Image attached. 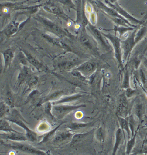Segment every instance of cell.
Returning a JSON list of instances; mask_svg holds the SVG:
<instances>
[{
    "label": "cell",
    "instance_id": "cell-7",
    "mask_svg": "<svg viewBox=\"0 0 147 155\" xmlns=\"http://www.w3.org/2000/svg\"><path fill=\"white\" fill-rule=\"evenodd\" d=\"M104 3L108 6H109L110 7H111L112 8L115 9L120 15H121L125 19L128 20L131 23H132L135 26L142 25L143 24V20H138L134 17H133L132 15H131L125 9H123L117 2L113 3L110 2L108 0H105Z\"/></svg>",
    "mask_w": 147,
    "mask_h": 155
},
{
    "label": "cell",
    "instance_id": "cell-20",
    "mask_svg": "<svg viewBox=\"0 0 147 155\" xmlns=\"http://www.w3.org/2000/svg\"><path fill=\"white\" fill-rule=\"evenodd\" d=\"M64 95V91L63 90H60V91H55L54 92L52 93L51 94L44 97V98H43L39 103H38V106H41L42 104H45L46 103L48 102V101H57L58 100H60L63 95Z\"/></svg>",
    "mask_w": 147,
    "mask_h": 155
},
{
    "label": "cell",
    "instance_id": "cell-9",
    "mask_svg": "<svg viewBox=\"0 0 147 155\" xmlns=\"http://www.w3.org/2000/svg\"><path fill=\"white\" fill-rule=\"evenodd\" d=\"M87 29L89 31L92 37L94 38V40L97 42V45L101 46L106 51H108L110 50V47L105 40L106 38L103 35L102 32H101L97 28H96L94 25L89 23L88 26L87 27Z\"/></svg>",
    "mask_w": 147,
    "mask_h": 155
},
{
    "label": "cell",
    "instance_id": "cell-42",
    "mask_svg": "<svg viewBox=\"0 0 147 155\" xmlns=\"http://www.w3.org/2000/svg\"><path fill=\"white\" fill-rule=\"evenodd\" d=\"M135 92L136 91L135 90L132 89L131 87H129L126 89V96L127 97V98H131L135 94Z\"/></svg>",
    "mask_w": 147,
    "mask_h": 155
},
{
    "label": "cell",
    "instance_id": "cell-44",
    "mask_svg": "<svg viewBox=\"0 0 147 155\" xmlns=\"http://www.w3.org/2000/svg\"><path fill=\"white\" fill-rule=\"evenodd\" d=\"M142 62H143V65L147 68V59L146 58H143Z\"/></svg>",
    "mask_w": 147,
    "mask_h": 155
},
{
    "label": "cell",
    "instance_id": "cell-49",
    "mask_svg": "<svg viewBox=\"0 0 147 155\" xmlns=\"http://www.w3.org/2000/svg\"><path fill=\"white\" fill-rule=\"evenodd\" d=\"M94 1H95V0H94Z\"/></svg>",
    "mask_w": 147,
    "mask_h": 155
},
{
    "label": "cell",
    "instance_id": "cell-17",
    "mask_svg": "<svg viewBox=\"0 0 147 155\" xmlns=\"http://www.w3.org/2000/svg\"><path fill=\"white\" fill-rule=\"evenodd\" d=\"M129 111V104L127 100V97L125 94H123L120 100L119 105L118 107L117 114L118 116L122 117H126L128 115Z\"/></svg>",
    "mask_w": 147,
    "mask_h": 155
},
{
    "label": "cell",
    "instance_id": "cell-28",
    "mask_svg": "<svg viewBox=\"0 0 147 155\" xmlns=\"http://www.w3.org/2000/svg\"><path fill=\"white\" fill-rule=\"evenodd\" d=\"M117 118H118V120L120 123L121 128L123 130H125L127 132L128 137H130V134L131 133V131L130 130L128 120H127L125 117H120V116H118V115H117Z\"/></svg>",
    "mask_w": 147,
    "mask_h": 155
},
{
    "label": "cell",
    "instance_id": "cell-24",
    "mask_svg": "<svg viewBox=\"0 0 147 155\" xmlns=\"http://www.w3.org/2000/svg\"><path fill=\"white\" fill-rule=\"evenodd\" d=\"M91 131H88L86 133H77L73 135V137L70 140V146L74 145L78 143L82 142L88 137V136L91 134Z\"/></svg>",
    "mask_w": 147,
    "mask_h": 155
},
{
    "label": "cell",
    "instance_id": "cell-34",
    "mask_svg": "<svg viewBox=\"0 0 147 155\" xmlns=\"http://www.w3.org/2000/svg\"><path fill=\"white\" fill-rule=\"evenodd\" d=\"M44 112L52 120H55V117L52 113V103L50 101H48L45 103Z\"/></svg>",
    "mask_w": 147,
    "mask_h": 155
},
{
    "label": "cell",
    "instance_id": "cell-8",
    "mask_svg": "<svg viewBox=\"0 0 147 155\" xmlns=\"http://www.w3.org/2000/svg\"><path fill=\"white\" fill-rule=\"evenodd\" d=\"M136 32V29H135L129 35V36L124 41H121V48L123 53V63L126 61L129 54H131L132 49L136 45L135 41V35Z\"/></svg>",
    "mask_w": 147,
    "mask_h": 155
},
{
    "label": "cell",
    "instance_id": "cell-21",
    "mask_svg": "<svg viewBox=\"0 0 147 155\" xmlns=\"http://www.w3.org/2000/svg\"><path fill=\"white\" fill-rule=\"evenodd\" d=\"M86 95L85 93H79L70 96H65L64 97L61 98L60 100L55 101L53 103V104H63L65 103H70L73 101H76L80 98H83Z\"/></svg>",
    "mask_w": 147,
    "mask_h": 155
},
{
    "label": "cell",
    "instance_id": "cell-31",
    "mask_svg": "<svg viewBox=\"0 0 147 155\" xmlns=\"http://www.w3.org/2000/svg\"><path fill=\"white\" fill-rule=\"evenodd\" d=\"M38 81H39L38 77L37 76H36L33 74L31 76H30L28 78V80L26 81V83L28 85V90L34 88L36 87V86L38 84Z\"/></svg>",
    "mask_w": 147,
    "mask_h": 155
},
{
    "label": "cell",
    "instance_id": "cell-30",
    "mask_svg": "<svg viewBox=\"0 0 147 155\" xmlns=\"http://www.w3.org/2000/svg\"><path fill=\"white\" fill-rule=\"evenodd\" d=\"M11 108V107L5 101L1 102V104H0V117H1V119L10 114Z\"/></svg>",
    "mask_w": 147,
    "mask_h": 155
},
{
    "label": "cell",
    "instance_id": "cell-48",
    "mask_svg": "<svg viewBox=\"0 0 147 155\" xmlns=\"http://www.w3.org/2000/svg\"><path fill=\"white\" fill-rule=\"evenodd\" d=\"M146 119H147V116H146Z\"/></svg>",
    "mask_w": 147,
    "mask_h": 155
},
{
    "label": "cell",
    "instance_id": "cell-27",
    "mask_svg": "<svg viewBox=\"0 0 147 155\" xmlns=\"http://www.w3.org/2000/svg\"><path fill=\"white\" fill-rule=\"evenodd\" d=\"M5 102L8 104L11 108L14 107V98L11 90L10 89L9 86H7V89L6 90V94L5 95Z\"/></svg>",
    "mask_w": 147,
    "mask_h": 155
},
{
    "label": "cell",
    "instance_id": "cell-6",
    "mask_svg": "<svg viewBox=\"0 0 147 155\" xmlns=\"http://www.w3.org/2000/svg\"><path fill=\"white\" fill-rule=\"evenodd\" d=\"M79 40L81 44L89 50L90 51L93 53L95 56H99V52L97 47V44L93 37H90L88 34L87 29H81Z\"/></svg>",
    "mask_w": 147,
    "mask_h": 155
},
{
    "label": "cell",
    "instance_id": "cell-40",
    "mask_svg": "<svg viewBox=\"0 0 147 155\" xmlns=\"http://www.w3.org/2000/svg\"><path fill=\"white\" fill-rule=\"evenodd\" d=\"M129 73L128 70H126L124 74V79H123V85L122 87L123 89H127L128 88L130 87V81H129Z\"/></svg>",
    "mask_w": 147,
    "mask_h": 155
},
{
    "label": "cell",
    "instance_id": "cell-47",
    "mask_svg": "<svg viewBox=\"0 0 147 155\" xmlns=\"http://www.w3.org/2000/svg\"><path fill=\"white\" fill-rule=\"evenodd\" d=\"M145 143H146V144H147V139L145 140Z\"/></svg>",
    "mask_w": 147,
    "mask_h": 155
},
{
    "label": "cell",
    "instance_id": "cell-19",
    "mask_svg": "<svg viewBox=\"0 0 147 155\" xmlns=\"http://www.w3.org/2000/svg\"><path fill=\"white\" fill-rule=\"evenodd\" d=\"M73 137V134L70 131H64L58 133L56 134L52 139V143H61L64 142L71 140Z\"/></svg>",
    "mask_w": 147,
    "mask_h": 155
},
{
    "label": "cell",
    "instance_id": "cell-10",
    "mask_svg": "<svg viewBox=\"0 0 147 155\" xmlns=\"http://www.w3.org/2000/svg\"><path fill=\"white\" fill-rule=\"evenodd\" d=\"M97 69V63L93 61H88L82 63L75 70L79 71L84 76L88 78L92 76Z\"/></svg>",
    "mask_w": 147,
    "mask_h": 155
},
{
    "label": "cell",
    "instance_id": "cell-46",
    "mask_svg": "<svg viewBox=\"0 0 147 155\" xmlns=\"http://www.w3.org/2000/svg\"><path fill=\"white\" fill-rule=\"evenodd\" d=\"M118 2V0H114V1H113V3H116V2ZM112 3V2H111Z\"/></svg>",
    "mask_w": 147,
    "mask_h": 155
},
{
    "label": "cell",
    "instance_id": "cell-23",
    "mask_svg": "<svg viewBox=\"0 0 147 155\" xmlns=\"http://www.w3.org/2000/svg\"><path fill=\"white\" fill-rule=\"evenodd\" d=\"M123 139H124L123 130L121 128H119L117 129L115 133V142L112 154L115 155L116 154L117 151L119 148L120 145L122 144L123 142Z\"/></svg>",
    "mask_w": 147,
    "mask_h": 155
},
{
    "label": "cell",
    "instance_id": "cell-14",
    "mask_svg": "<svg viewBox=\"0 0 147 155\" xmlns=\"http://www.w3.org/2000/svg\"><path fill=\"white\" fill-rule=\"evenodd\" d=\"M20 23L15 20H12L10 21L5 27V28L1 31V34H4L7 37H11V36L14 35L19 31H20Z\"/></svg>",
    "mask_w": 147,
    "mask_h": 155
},
{
    "label": "cell",
    "instance_id": "cell-22",
    "mask_svg": "<svg viewBox=\"0 0 147 155\" xmlns=\"http://www.w3.org/2000/svg\"><path fill=\"white\" fill-rule=\"evenodd\" d=\"M94 122H72L70 123L67 126V128L70 131H77L81 130L82 128H87V127H91L94 124Z\"/></svg>",
    "mask_w": 147,
    "mask_h": 155
},
{
    "label": "cell",
    "instance_id": "cell-35",
    "mask_svg": "<svg viewBox=\"0 0 147 155\" xmlns=\"http://www.w3.org/2000/svg\"><path fill=\"white\" fill-rule=\"evenodd\" d=\"M57 2L67 9L76 10V5L74 3L72 0H57Z\"/></svg>",
    "mask_w": 147,
    "mask_h": 155
},
{
    "label": "cell",
    "instance_id": "cell-12",
    "mask_svg": "<svg viewBox=\"0 0 147 155\" xmlns=\"http://www.w3.org/2000/svg\"><path fill=\"white\" fill-rule=\"evenodd\" d=\"M1 139L7 140L14 142H24L28 141L26 134H23L18 131L11 132V133H5L2 132Z\"/></svg>",
    "mask_w": 147,
    "mask_h": 155
},
{
    "label": "cell",
    "instance_id": "cell-26",
    "mask_svg": "<svg viewBox=\"0 0 147 155\" xmlns=\"http://www.w3.org/2000/svg\"><path fill=\"white\" fill-rule=\"evenodd\" d=\"M147 33V27L145 25L142 26L138 28V29H136V32L135 35V41L136 44H138L142 38L146 35Z\"/></svg>",
    "mask_w": 147,
    "mask_h": 155
},
{
    "label": "cell",
    "instance_id": "cell-29",
    "mask_svg": "<svg viewBox=\"0 0 147 155\" xmlns=\"http://www.w3.org/2000/svg\"><path fill=\"white\" fill-rule=\"evenodd\" d=\"M136 28L131 27V26H116L114 28V31L118 33L120 37L123 36L126 32L129 31H133Z\"/></svg>",
    "mask_w": 147,
    "mask_h": 155
},
{
    "label": "cell",
    "instance_id": "cell-13",
    "mask_svg": "<svg viewBox=\"0 0 147 155\" xmlns=\"http://www.w3.org/2000/svg\"><path fill=\"white\" fill-rule=\"evenodd\" d=\"M22 51L25 54L29 63L31 64L34 67L36 68V69L38 70V71H49V68L47 67L46 65H44L43 63H42L41 61H39L36 57L32 56L29 52L25 50H22Z\"/></svg>",
    "mask_w": 147,
    "mask_h": 155
},
{
    "label": "cell",
    "instance_id": "cell-18",
    "mask_svg": "<svg viewBox=\"0 0 147 155\" xmlns=\"http://www.w3.org/2000/svg\"><path fill=\"white\" fill-rule=\"evenodd\" d=\"M2 54L3 58V66L4 70H6L11 66L14 57V51L11 48L6 49L2 52Z\"/></svg>",
    "mask_w": 147,
    "mask_h": 155
},
{
    "label": "cell",
    "instance_id": "cell-2",
    "mask_svg": "<svg viewBox=\"0 0 147 155\" xmlns=\"http://www.w3.org/2000/svg\"><path fill=\"white\" fill-rule=\"evenodd\" d=\"M5 119L10 122L14 123L20 127H22L26 132V135L28 141L34 142L38 140V134L26 126L24 119L17 109L12 108L10 114Z\"/></svg>",
    "mask_w": 147,
    "mask_h": 155
},
{
    "label": "cell",
    "instance_id": "cell-5",
    "mask_svg": "<svg viewBox=\"0 0 147 155\" xmlns=\"http://www.w3.org/2000/svg\"><path fill=\"white\" fill-rule=\"evenodd\" d=\"M12 143L11 144L4 143L3 142H1L2 145H4L6 147H10L14 150H17L19 151H21L24 153H26L28 154H37V155H44V154H47V153L45 151H41L40 150L37 149L34 147H33L32 145H30L27 143H22L20 142H16L12 141Z\"/></svg>",
    "mask_w": 147,
    "mask_h": 155
},
{
    "label": "cell",
    "instance_id": "cell-39",
    "mask_svg": "<svg viewBox=\"0 0 147 155\" xmlns=\"http://www.w3.org/2000/svg\"><path fill=\"white\" fill-rule=\"evenodd\" d=\"M18 59H19V61L20 64L22 65L28 66V64H29V63L25 54L22 50L19 52V53L18 54Z\"/></svg>",
    "mask_w": 147,
    "mask_h": 155
},
{
    "label": "cell",
    "instance_id": "cell-41",
    "mask_svg": "<svg viewBox=\"0 0 147 155\" xmlns=\"http://www.w3.org/2000/svg\"><path fill=\"white\" fill-rule=\"evenodd\" d=\"M89 22L93 25H94L96 23L97 21V15L94 11H93L91 13L89 14V16H88Z\"/></svg>",
    "mask_w": 147,
    "mask_h": 155
},
{
    "label": "cell",
    "instance_id": "cell-43",
    "mask_svg": "<svg viewBox=\"0 0 147 155\" xmlns=\"http://www.w3.org/2000/svg\"><path fill=\"white\" fill-rule=\"evenodd\" d=\"M140 151V153H145V154L147 153V145L143 146Z\"/></svg>",
    "mask_w": 147,
    "mask_h": 155
},
{
    "label": "cell",
    "instance_id": "cell-45",
    "mask_svg": "<svg viewBox=\"0 0 147 155\" xmlns=\"http://www.w3.org/2000/svg\"><path fill=\"white\" fill-rule=\"evenodd\" d=\"M88 2L91 3V2H94V0H88Z\"/></svg>",
    "mask_w": 147,
    "mask_h": 155
},
{
    "label": "cell",
    "instance_id": "cell-38",
    "mask_svg": "<svg viewBox=\"0 0 147 155\" xmlns=\"http://www.w3.org/2000/svg\"><path fill=\"white\" fill-rule=\"evenodd\" d=\"M95 137L99 142L102 143L104 142V133L103 128L101 127L96 130L95 132Z\"/></svg>",
    "mask_w": 147,
    "mask_h": 155
},
{
    "label": "cell",
    "instance_id": "cell-1",
    "mask_svg": "<svg viewBox=\"0 0 147 155\" xmlns=\"http://www.w3.org/2000/svg\"><path fill=\"white\" fill-rule=\"evenodd\" d=\"M34 18L39 22L50 33L53 35H55L60 38H63L65 37L70 38H74V35H73L70 34L68 31L66 29L62 28L56 23L51 21L50 20L40 15H37L35 16Z\"/></svg>",
    "mask_w": 147,
    "mask_h": 155
},
{
    "label": "cell",
    "instance_id": "cell-36",
    "mask_svg": "<svg viewBox=\"0 0 147 155\" xmlns=\"http://www.w3.org/2000/svg\"><path fill=\"white\" fill-rule=\"evenodd\" d=\"M135 139H136V133H135V134H134L131 137V138L129 140V141L127 143L126 150V154H129L131 153L132 148H134L135 143Z\"/></svg>",
    "mask_w": 147,
    "mask_h": 155
},
{
    "label": "cell",
    "instance_id": "cell-32",
    "mask_svg": "<svg viewBox=\"0 0 147 155\" xmlns=\"http://www.w3.org/2000/svg\"><path fill=\"white\" fill-rule=\"evenodd\" d=\"M50 125L46 121L41 122L36 128V132L40 133H47L50 130Z\"/></svg>",
    "mask_w": 147,
    "mask_h": 155
},
{
    "label": "cell",
    "instance_id": "cell-4",
    "mask_svg": "<svg viewBox=\"0 0 147 155\" xmlns=\"http://www.w3.org/2000/svg\"><path fill=\"white\" fill-rule=\"evenodd\" d=\"M86 107L85 104L79 105H65L63 104H54L52 107V113L55 118L58 119H63L68 114L81 107Z\"/></svg>",
    "mask_w": 147,
    "mask_h": 155
},
{
    "label": "cell",
    "instance_id": "cell-25",
    "mask_svg": "<svg viewBox=\"0 0 147 155\" xmlns=\"http://www.w3.org/2000/svg\"><path fill=\"white\" fill-rule=\"evenodd\" d=\"M0 131H1V132L4 133H11L17 131L12 128L9 124V121L5 118H2L0 120Z\"/></svg>",
    "mask_w": 147,
    "mask_h": 155
},
{
    "label": "cell",
    "instance_id": "cell-16",
    "mask_svg": "<svg viewBox=\"0 0 147 155\" xmlns=\"http://www.w3.org/2000/svg\"><path fill=\"white\" fill-rule=\"evenodd\" d=\"M32 74L31 69L28 66L22 65L17 76V86L20 87L23 82H26L28 78Z\"/></svg>",
    "mask_w": 147,
    "mask_h": 155
},
{
    "label": "cell",
    "instance_id": "cell-3",
    "mask_svg": "<svg viewBox=\"0 0 147 155\" xmlns=\"http://www.w3.org/2000/svg\"><path fill=\"white\" fill-rule=\"evenodd\" d=\"M104 37L108 39L110 43L112 44V47L114 50V53L115 58L118 64L119 67L121 68H123V53L121 48V41L120 37H117L116 35L112 34H105L102 32Z\"/></svg>",
    "mask_w": 147,
    "mask_h": 155
},
{
    "label": "cell",
    "instance_id": "cell-33",
    "mask_svg": "<svg viewBox=\"0 0 147 155\" xmlns=\"http://www.w3.org/2000/svg\"><path fill=\"white\" fill-rule=\"evenodd\" d=\"M62 124H63V123L60 124L58 126H57L55 128H54V129L52 130H50L49 132H47V133L46 134V135L44 136L43 140L39 143V144H42V143H46V142H48L52 137H54L53 136H54V134H55L56 131L58 130V128H60V127L62 125Z\"/></svg>",
    "mask_w": 147,
    "mask_h": 155
},
{
    "label": "cell",
    "instance_id": "cell-11",
    "mask_svg": "<svg viewBox=\"0 0 147 155\" xmlns=\"http://www.w3.org/2000/svg\"><path fill=\"white\" fill-rule=\"evenodd\" d=\"M41 35L45 41H46L48 43L52 44L53 45L57 46L60 48H61L64 50H65L66 51L69 52H73L71 50V48L68 46L66 43H64L61 38L57 37L55 35V36L52 35L48 33H42Z\"/></svg>",
    "mask_w": 147,
    "mask_h": 155
},
{
    "label": "cell",
    "instance_id": "cell-15",
    "mask_svg": "<svg viewBox=\"0 0 147 155\" xmlns=\"http://www.w3.org/2000/svg\"><path fill=\"white\" fill-rule=\"evenodd\" d=\"M43 9L46 12L57 15L66 21H68L70 20V18L68 17V15H66L64 11L60 7L55 5H46L43 7Z\"/></svg>",
    "mask_w": 147,
    "mask_h": 155
},
{
    "label": "cell",
    "instance_id": "cell-37",
    "mask_svg": "<svg viewBox=\"0 0 147 155\" xmlns=\"http://www.w3.org/2000/svg\"><path fill=\"white\" fill-rule=\"evenodd\" d=\"M134 112L139 120H141L143 116V105L142 103H137L134 107Z\"/></svg>",
    "mask_w": 147,
    "mask_h": 155
}]
</instances>
